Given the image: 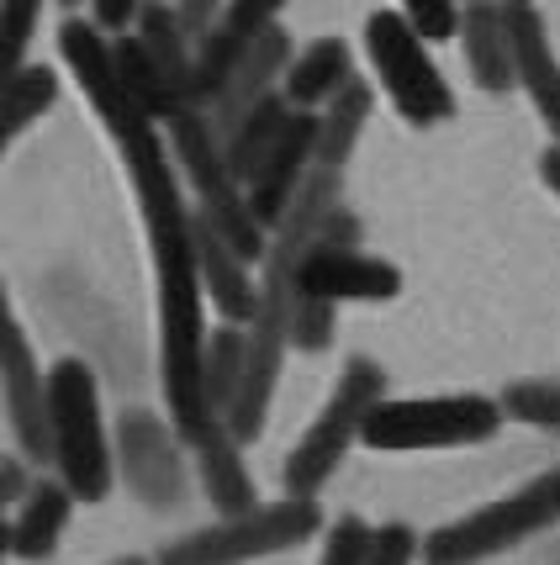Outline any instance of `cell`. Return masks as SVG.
<instances>
[{
  "label": "cell",
  "instance_id": "cell-18",
  "mask_svg": "<svg viewBox=\"0 0 560 565\" xmlns=\"http://www.w3.org/2000/svg\"><path fill=\"white\" fill-rule=\"evenodd\" d=\"M508 26H513V53H518V85L529 90L535 111L545 117L550 138L560 143V58L550 49L545 17L535 6H508Z\"/></svg>",
  "mask_w": 560,
  "mask_h": 565
},
{
  "label": "cell",
  "instance_id": "cell-8",
  "mask_svg": "<svg viewBox=\"0 0 560 565\" xmlns=\"http://www.w3.org/2000/svg\"><path fill=\"white\" fill-rule=\"evenodd\" d=\"M423 43L429 38L408 22V11H370L366 17V53L387 100L402 111V122L439 127L455 117V90L444 85V74Z\"/></svg>",
  "mask_w": 560,
  "mask_h": 565
},
{
  "label": "cell",
  "instance_id": "cell-27",
  "mask_svg": "<svg viewBox=\"0 0 560 565\" xmlns=\"http://www.w3.org/2000/svg\"><path fill=\"white\" fill-rule=\"evenodd\" d=\"M334 322H339V307L334 301H323V296H307L296 286L292 296V344L302 354H323V349L334 344Z\"/></svg>",
  "mask_w": 560,
  "mask_h": 565
},
{
  "label": "cell",
  "instance_id": "cell-20",
  "mask_svg": "<svg viewBox=\"0 0 560 565\" xmlns=\"http://www.w3.org/2000/svg\"><path fill=\"white\" fill-rule=\"evenodd\" d=\"M349 79H355L349 43H344V38H317V43H307V49L292 58V70H286V79H281V90H286V100L302 106V111H323Z\"/></svg>",
  "mask_w": 560,
  "mask_h": 565
},
{
  "label": "cell",
  "instance_id": "cell-5",
  "mask_svg": "<svg viewBox=\"0 0 560 565\" xmlns=\"http://www.w3.org/2000/svg\"><path fill=\"white\" fill-rule=\"evenodd\" d=\"M503 402L492 396H381L366 418V444L381 455H413V449H465L487 444L503 428Z\"/></svg>",
  "mask_w": 560,
  "mask_h": 565
},
{
  "label": "cell",
  "instance_id": "cell-23",
  "mask_svg": "<svg viewBox=\"0 0 560 565\" xmlns=\"http://www.w3.org/2000/svg\"><path fill=\"white\" fill-rule=\"evenodd\" d=\"M244 370H249V328L244 322H222V328H212V339H207V365H201L207 413H212V418H228V407L239 402Z\"/></svg>",
  "mask_w": 560,
  "mask_h": 565
},
{
  "label": "cell",
  "instance_id": "cell-3",
  "mask_svg": "<svg viewBox=\"0 0 560 565\" xmlns=\"http://www.w3.org/2000/svg\"><path fill=\"white\" fill-rule=\"evenodd\" d=\"M560 523V466L423 540V565H487Z\"/></svg>",
  "mask_w": 560,
  "mask_h": 565
},
{
  "label": "cell",
  "instance_id": "cell-10",
  "mask_svg": "<svg viewBox=\"0 0 560 565\" xmlns=\"http://www.w3.org/2000/svg\"><path fill=\"white\" fill-rule=\"evenodd\" d=\"M6 423L27 460H53V413H49V370L32 360L22 322L6 328V365H0Z\"/></svg>",
  "mask_w": 560,
  "mask_h": 565
},
{
  "label": "cell",
  "instance_id": "cell-28",
  "mask_svg": "<svg viewBox=\"0 0 560 565\" xmlns=\"http://www.w3.org/2000/svg\"><path fill=\"white\" fill-rule=\"evenodd\" d=\"M43 22V0H0V38H6V74L27 64V43Z\"/></svg>",
  "mask_w": 560,
  "mask_h": 565
},
{
  "label": "cell",
  "instance_id": "cell-24",
  "mask_svg": "<svg viewBox=\"0 0 560 565\" xmlns=\"http://www.w3.org/2000/svg\"><path fill=\"white\" fill-rule=\"evenodd\" d=\"M292 111H296V106L286 100V90H275V96L260 100V106L249 111L244 122H239L233 132H228V138H222V143H228V164H233V174H239L244 185H249V174L265 164V153L275 148V138L286 132Z\"/></svg>",
  "mask_w": 560,
  "mask_h": 565
},
{
  "label": "cell",
  "instance_id": "cell-11",
  "mask_svg": "<svg viewBox=\"0 0 560 565\" xmlns=\"http://www.w3.org/2000/svg\"><path fill=\"white\" fill-rule=\"evenodd\" d=\"M296 286L307 296H323V301H391L402 291V270L391 259H376V254H360L355 244H323L302 259V275Z\"/></svg>",
  "mask_w": 560,
  "mask_h": 565
},
{
  "label": "cell",
  "instance_id": "cell-17",
  "mask_svg": "<svg viewBox=\"0 0 560 565\" xmlns=\"http://www.w3.org/2000/svg\"><path fill=\"white\" fill-rule=\"evenodd\" d=\"M239 449H244V444L233 439V428L222 418L207 423V428L191 439L201 492H207V502H212L222 518H239V513H254V508H260V502H254V476H249Z\"/></svg>",
  "mask_w": 560,
  "mask_h": 565
},
{
  "label": "cell",
  "instance_id": "cell-7",
  "mask_svg": "<svg viewBox=\"0 0 560 565\" xmlns=\"http://www.w3.org/2000/svg\"><path fill=\"white\" fill-rule=\"evenodd\" d=\"M317 529H323V508H317L313 497L286 492L281 502H270V508L222 518L212 529H196L186 540L165 544L154 565H249V561H265V555L307 544Z\"/></svg>",
  "mask_w": 560,
  "mask_h": 565
},
{
  "label": "cell",
  "instance_id": "cell-36",
  "mask_svg": "<svg viewBox=\"0 0 560 565\" xmlns=\"http://www.w3.org/2000/svg\"><path fill=\"white\" fill-rule=\"evenodd\" d=\"M539 174H545V185L560 196V143L556 148H545V159H539Z\"/></svg>",
  "mask_w": 560,
  "mask_h": 565
},
{
  "label": "cell",
  "instance_id": "cell-19",
  "mask_svg": "<svg viewBox=\"0 0 560 565\" xmlns=\"http://www.w3.org/2000/svg\"><path fill=\"white\" fill-rule=\"evenodd\" d=\"M74 502H80V497H74L64 481H38V487L27 492V502L17 508L11 529H6L11 555H17V561H49L53 550H59V534H64V523H70Z\"/></svg>",
  "mask_w": 560,
  "mask_h": 565
},
{
  "label": "cell",
  "instance_id": "cell-26",
  "mask_svg": "<svg viewBox=\"0 0 560 565\" xmlns=\"http://www.w3.org/2000/svg\"><path fill=\"white\" fill-rule=\"evenodd\" d=\"M503 413L545 434H560V381H513L503 392Z\"/></svg>",
  "mask_w": 560,
  "mask_h": 565
},
{
  "label": "cell",
  "instance_id": "cell-38",
  "mask_svg": "<svg viewBox=\"0 0 560 565\" xmlns=\"http://www.w3.org/2000/svg\"><path fill=\"white\" fill-rule=\"evenodd\" d=\"M59 6H64V11H74V6H80V0H59Z\"/></svg>",
  "mask_w": 560,
  "mask_h": 565
},
{
  "label": "cell",
  "instance_id": "cell-29",
  "mask_svg": "<svg viewBox=\"0 0 560 565\" xmlns=\"http://www.w3.org/2000/svg\"><path fill=\"white\" fill-rule=\"evenodd\" d=\"M370 534H376V529H370L366 518H339L334 534H328V544H323V561L317 565H366Z\"/></svg>",
  "mask_w": 560,
  "mask_h": 565
},
{
  "label": "cell",
  "instance_id": "cell-32",
  "mask_svg": "<svg viewBox=\"0 0 560 565\" xmlns=\"http://www.w3.org/2000/svg\"><path fill=\"white\" fill-rule=\"evenodd\" d=\"M418 555H423V540H418L408 523H381V529L370 534L366 565H413Z\"/></svg>",
  "mask_w": 560,
  "mask_h": 565
},
{
  "label": "cell",
  "instance_id": "cell-31",
  "mask_svg": "<svg viewBox=\"0 0 560 565\" xmlns=\"http://www.w3.org/2000/svg\"><path fill=\"white\" fill-rule=\"evenodd\" d=\"M408 22L429 38V43H444V38H461V6L455 0H402Z\"/></svg>",
  "mask_w": 560,
  "mask_h": 565
},
{
  "label": "cell",
  "instance_id": "cell-13",
  "mask_svg": "<svg viewBox=\"0 0 560 565\" xmlns=\"http://www.w3.org/2000/svg\"><path fill=\"white\" fill-rule=\"evenodd\" d=\"M317 170V111H302L296 106L286 132L275 138V148L265 153V164L249 174V201L265 227L286 217V206L296 201V191L307 185V174Z\"/></svg>",
  "mask_w": 560,
  "mask_h": 565
},
{
  "label": "cell",
  "instance_id": "cell-6",
  "mask_svg": "<svg viewBox=\"0 0 560 565\" xmlns=\"http://www.w3.org/2000/svg\"><path fill=\"white\" fill-rule=\"evenodd\" d=\"M381 396H387V370L376 360H349L339 370V386L328 396V407L292 444V455L281 466V487L292 497H317V487L344 466V455L355 449V439H366V418Z\"/></svg>",
  "mask_w": 560,
  "mask_h": 565
},
{
  "label": "cell",
  "instance_id": "cell-1",
  "mask_svg": "<svg viewBox=\"0 0 560 565\" xmlns=\"http://www.w3.org/2000/svg\"><path fill=\"white\" fill-rule=\"evenodd\" d=\"M133 191L144 206L148 248H154V286H159V375H165V402H170L175 434L191 444L207 423V275H201V254H196V212L180 196V164L165 148L159 132H148L138 143L123 148Z\"/></svg>",
  "mask_w": 560,
  "mask_h": 565
},
{
  "label": "cell",
  "instance_id": "cell-34",
  "mask_svg": "<svg viewBox=\"0 0 560 565\" xmlns=\"http://www.w3.org/2000/svg\"><path fill=\"white\" fill-rule=\"evenodd\" d=\"M175 6H180L186 26H191V38L201 43V38L218 26V17H222V6H228V0H175Z\"/></svg>",
  "mask_w": 560,
  "mask_h": 565
},
{
  "label": "cell",
  "instance_id": "cell-30",
  "mask_svg": "<svg viewBox=\"0 0 560 565\" xmlns=\"http://www.w3.org/2000/svg\"><path fill=\"white\" fill-rule=\"evenodd\" d=\"M281 6H286V0H228V6H222V17H218V26L239 32L244 43H254L260 32H270V26H275Z\"/></svg>",
  "mask_w": 560,
  "mask_h": 565
},
{
  "label": "cell",
  "instance_id": "cell-9",
  "mask_svg": "<svg viewBox=\"0 0 560 565\" xmlns=\"http://www.w3.org/2000/svg\"><path fill=\"white\" fill-rule=\"evenodd\" d=\"M59 53H64L70 74L80 79L85 100L96 106V117L106 122V132L117 138V148L138 143V138H148V132H159V127H154V117H148L133 96H127L123 70H117V43H106V32H101L96 22H80V17H70V22L59 26Z\"/></svg>",
  "mask_w": 560,
  "mask_h": 565
},
{
  "label": "cell",
  "instance_id": "cell-39",
  "mask_svg": "<svg viewBox=\"0 0 560 565\" xmlns=\"http://www.w3.org/2000/svg\"><path fill=\"white\" fill-rule=\"evenodd\" d=\"M508 6H535V0H508Z\"/></svg>",
  "mask_w": 560,
  "mask_h": 565
},
{
  "label": "cell",
  "instance_id": "cell-4",
  "mask_svg": "<svg viewBox=\"0 0 560 565\" xmlns=\"http://www.w3.org/2000/svg\"><path fill=\"white\" fill-rule=\"evenodd\" d=\"M49 413H53V466L59 481L80 502H106L112 492V444L101 423V386L85 360H59L49 370Z\"/></svg>",
  "mask_w": 560,
  "mask_h": 565
},
{
  "label": "cell",
  "instance_id": "cell-16",
  "mask_svg": "<svg viewBox=\"0 0 560 565\" xmlns=\"http://www.w3.org/2000/svg\"><path fill=\"white\" fill-rule=\"evenodd\" d=\"M461 43H465V64H471V74H476L482 90L503 96V90L518 85V53H513L508 0H465Z\"/></svg>",
  "mask_w": 560,
  "mask_h": 565
},
{
  "label": "cell",
  "instance_id": "cell-22",
  "mask_svg": "<svg viewBox=\"0 0 560 565\" xmlns=\"http://www.w3.org/2000/svg\"><path fill=\"white\" fill-rule=\"evenodd\" d=\"M370 100H376L370 85L355 74L339 96L317 111V164L344 170V159L355 153V143H360V132H366V122H370Z\"/></svg>",
  "mask_w": 560,
  "mask_h": 565
},
{
  "label": "cell",
  "instance_id": "cell-37",
  "mask_svg": "<svg viewBox=\"0 0 560 565\" xmlns=\"http://www.w3.org/2000/svg\"><path fill=\"white\" fill-rule=\"evenodd\" d=\"M112 565H148L144 555H127V561H112Z\"/></svg>",
  "mask_w": 560,
  "mask_h": 565
},
{
  "label": "cell",
  "instance_id": "cell-2",
  "mask_svg": "<svg viewBox=\"0 0 560 565\" xmlns=\"http://www.w3.org/2000/svg\"><path fill=\"white\" fill-rule=\"evenodd\" d=\"M170 153L180 164V174H186V185L196 191V212H207L212 227L239 244L244 259H265L270 227L254 212L249 185L228 164V143H222V132L207 106H186L180 117H170Z\"/></svg>",
  "mask_w": 560,
  "mask_h": 565
},
{
  "label": "cell",
  "instance_id": "cell-21",
  "mask_svg": "<svg viewBox=\"0 0 560 565\" xmlns=\"http://www.w3.org/2000/svg\"><path fill=\"white\" fill-rule=\"evenodd\" d=\"M117 70H123L127 96L138 100L154 122H170V117H180V111L191 106V100L170 85V74L159 70V58L148 53V43L138 32H123V38H117Z\"/></svg>",
  "mask_w": 560,
  "mask_h": 565
},
{
  "label": "cell",
  "instance_id": "cell-14",
  "mask_svg": "<svg viewBox=\"0 0 560 565\" xmlns=\"http://www.w3.org/2000/svg\"><path fill=\"white\" fill-rule=\"evenodd\" d=\"M292 58H296L292 38H286L281 26H270V32H260V38L249 43V53L239 58V70H233V79H228L222 96L212 100V122H218L222 138L244 122L260 100H270L275 90H281V79H286V70H292Z\"/></svg>",
  "mask_w": 560,
  "mask_h": 565
},
{
  "label": "cell",
  "instance_id": "cell-35",
  "mask_svg": "<svg viewBox=\"0 0 560 565\" xmlns=\"http://www.w3.org/2000/svg\"><path fill=\"white\" fill-rule=\"evenodd\" d=\"M22 460H27L22 449L0 460V497H6L11 508H22V502H27V492H32V487H27V466H22Z\"/></svg>",
  "mask_w": 560,
  "mask_h": 565
},
{
  "label": "cell",
  "instance_id": "cell-25",
  "mask_svg": "<svg viewBox=\"0 0 560 565\" xmlns=\"http://www.w3.org/2000/svg\"><path fill=\"white\" fill-rule=\"evenodd\" d=\"M53 100H59V74L49 64H22L6 74V143H17Z\"/></svg>",
  "mask_w": 560,
  "mask_h": 565
},
{
  "label": "cell",
  "instance_id": "cell-12",
  "mask_svg": "<svg viewBox=\"0 0 560 565\" xmlns=\"http://www.w3.org/2000/svg\"><path fill=\"white\" fill-rule=\"evenodd\" d=\"M170 428L154 418V413H144V407H138V413H123V428H117L123 476L148 508H175V502L186 497V466H180V455H175Z\"/></svg>",
  "mask_w": 560,
  "mask_h": 565
},
{
  "label": "cell",
  "instance_id": "cell-33",
  "mask_svg": "<svg viewBox=\"0 0 560 565\" xmlns=\"http://www.w3.org/2000/svg\"><path fill=\"white\" fill-rule=\"evenodd\" d=\"M148 0H91V22L101 26V32H127V26L144 17Z\"/></svg>",
  "mask_w": 560,
  "mask_h": 565
},
{
  "label": "cell",
  "instance_id": "cell-15",
  "mask_svg": "<svg viewBox=\"0 0 560 565\" xmlns=\"http://www.w3.org/2000/svg\"><path fill=\"white\" fill-rule=\"evenodd\" d=\"M196 254H201L207 296H212V307L222 312V322H244L249 328L254 312H260V286H254V275H249L254 259H244L239 244H233L228 233L212 227L207 212H196Z\"/></svg>",
  "mask_w": 560,
  "mask_h": 565
}]
</instances>
